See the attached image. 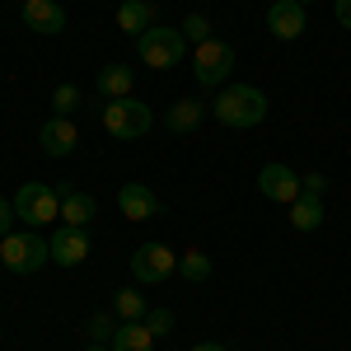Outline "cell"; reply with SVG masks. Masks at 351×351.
<instances>
[{
	"label": "cell",
	"instance_id": "obj_1",
	"mask_svg": "<svg viewBox=\"0 0 351 351\" xmlns=\"http://www.w3.org/2000/svg\"><path fill=\"white\" fill-rule=\"evenodd\" d=\"M211 117L225 127H258L267 117V94L253 84H230L211 99Z\"/></svg>",
	"mask_w": 351,
	"mask_h": 351
},
{
	"label": "cell",
	"instance_id": "obj_2",
	"mask_svg": "<svg viewBox=\"0 0 351 351\" xmlns=\"http://www.w3.org/2000/svg\"><path fill=\"white\" fill-rule=\"evenodd\" d=\"M150 127H155L150 104H136L132 94H127V99H108V104H104V132H108L112 141H141Z\"/></svg>",
	"mask_w": 351,
	"mask_h": 351
},
{
	"label": "cell",
	"instance_id": "obj_3",
	"mask_svg": "<svg viewBox=\"0 0 351 351\" xmlns=\"http://www.w3.org/2000/svg\"><path fill=\"white\" fill-rule=\"evenodd\" d=\"M188 52V38H183V28H145L141 38H136V56L145 61V66H155V71H169V66H178Z\"/></svg>",
	"mask_w": 351,
	"mask_h": 351
},
{
	"label": "cell",
	"instance_id": "obj_4",
	"mask_svg": "<svg viewBox=\"0 0 351 351\" xmlns=\"http://www.w3.org/2000/svg\"><path fill=\"white\" fill-rule=\"evenodd\" d=\"M0 263L10 271H38V267H47L52 263V243L43 239V234H5L0 239Z\"/></svg>",
	"mask_w": 351,
	"mask_h": 351
},
{
	"label": "cell",
	"instance_id": "obj_5",
	"mask_svg": "<svg viewBox=\"0 0 351 351\" xmlns=\"http://www.w3.org/2000/svg\"><path fill=\"white\" fill-rule=\"evenodd\" d=\"M230 71H234V47H230V43H220V38L197 43V52H192V75H197L202 89L225 84V80H230Z\"/></svg>",
	"mask_w": 351,
	"mask_h": 351
},
{
	"label": "cell",
	"instance_id": "obj_6",
	"mask_svg": "<svg viewBox=\"0 0 351 351\" xmlns=\"http://www.w3.org/2000/svg\"><path fill=\"white\" fill-rule=\"evenodd\" d=\"M14 211L28 225H52V216H61V192L47 183H24L14 192Z\"/></svg>",
	"mask_w": 351,
	"mask_h": 351
},
{
	"label": "cell",
	"instance_id": "obj_7",
	"mask_svg": "<svg viewBox=\"0 0 351 351\" xmlns=\"http://www.w3.org/2000/svg\"><path fill=\"white\" fill-rule=\"evenodd\" d=\"M178 271V253L173 248H164V243H141L132 253V276L141 286H160Z\"/></svg>",
	"mask_w": 351,
	"mask_h": 351
},
{
	"label": "cell",
	"instance_id": "obj_8",
	"mask_svg": "<svg viewBox=\"0 0 351 351\" xmlns=\"http://www.w3.org/2000/svg\"><path fill=\"white\" fill-rule=\"evenodd\" d=\"M258 188H263V197H267V202H281V206H291L300 192H304V183H300L295 169H286V164H267V169L258 173Z\"/></svg>",
	"mask_w": 351,
	"mask_h": 351
},
{
	"label": "cell",
	"instance_id": "obj_9",
	"mask_svg": "<svg viewBox=\"0 0 351 351\" xmlns=\"http://www.w3.org/2000/svg\"><path fill=\"white\" fill-rule=\"evenodd\" d=\"M19 19H24V28H28V33H43V38H56V33L66 28V10H61L56 0H24Z\"/></svg>",
	"mask_w": 351,
	"mask_h": 351
},
{
	"label": "cell",
	"instance_id": "obj_10",
	"mask_svg": "<svg viewBox=\"0 0 351 351\" xmlns=\"http://www.w3.org/2000/svg\"><path fill=\"white\" fill-rule=\"evenodd\" d=\"M47 243H52L56 267H80L84 258H89V239H84V230H75V225H61Z\"/></svg>",
	"mask_w": 351,
	"mask_h": 351
},
{
	"label": "cell",
	"instance_id": "obj_11",
	"mask_svg": "<svg viewBox=\"0 0 351 351\" xmlns=\"http://www.w3.org/2000/svg\"><path fill=\"white\" fill-rule=\"evenodd\" d=\"M304 5H295V0H276L267 10V28H271V38H281V43H295L300 33H304Z\"/></svg>",
	"mask_w": 351,
	"mask_h": 351
},
{
	"label": "cell",
	"instance_id": "obj_12",
	"mask_svg": "<svg viewBox=\"0 0 351 351\" xmlns=\"http://www.w3.org/2000/svg\"><path fill=\"white\" fill-rule=\"evenodd\" d=\"M38 141H43V150H47L52 160H66V155L75 150L80 132H75V122H71V117H47V122H43V132H38Z\"/></svg>",
	"mask_w": 351,
	"mask_h": 351
},
{
	"label": "cell",
	"instance_id": "obj_13",
	"mask_svg": "<svg viewBox=\"0 0 351 351\" xmlns=\"http://www.w3.org/2000/svg\"><path fill=\"white\" fill-rule=\"evenodd\" d=\"M117 206H122L127 220H155L160 216V197L145 188V183H127V188L117 192Z\"/></svg>",
	"mask_w": 351,
	"mask_h": 351
},
{
	"label": "cell",
	"instance_id": "obj_14",
	"mask_svg": "<svg viewBox=\"0 0 351 351\" xmlns=\"http://www.w3.org/2000/svg\"><path fill=\"white\" fill-rule=\"evenodd\" d=\"M56 192H61V220H66V225L84 230L89 220L99 216V206H94V197H89V192L71 188V183H66V188H56Z\"/></svg>",
	"mask_w": 351,
	"mask_h": 351
},
{
	"label": "cell",
	"instance_id": "obj_15",
	"mask_svg": "<svg viewBox=\"0 0 351 351\" xmlns=\"http://www.w3.org/2000/svg\"><path fill=\"white\" fill-rule=\"evenodd\" d=\"M155 19H160V10L150 0H122L117 5V28L132 33V38H141L145 28H155Z\"/></svg>",
	"mask_w": 351,
	"mask_h": 351
},
{
	"label": "cell",
	"instance_id": "obj_16",
	"mask_svg": "<svg viewBox=\"0 0 351 351\" xmlns=\"http://www.w3.org/2000/svg\"><path fill=\"white\" fill-rule=\"evenodd\" d=\"M132 84H136L132 66H122V61H108V66L99 71V80H94V89H99L104 99H127V94H132Z\"/></svg>",
	"mask_w": 351,
	"mask_h": 351
},
{
	"label": "cell",
	"instance_id": "obj_17",
	"mask_svg": "<svg viewBox=\"0 0 351 351\" xmlns=\"http://www.w3.org/2000/svg\"><path fill=\"white\" fill-rule=\"evenodd\" d=\"M202 99H178V104H173V108L164 112V127H169V132H178V136H188V132H197V127H202Z\"/></svg>",
	"mask_w": 351,
	"mask_h": 351
},
{
	"label": "cell",
	"instance_id": "obj_18",
	"mask_svg": "<svg viewBox=\"0 0 351 351\" xmlns=\"http://www.w3.org/2000/svg\"><path fill=\"white\" fill-rule=\"evenodd\" d=\"M291 225L304 230V234H309V230H319V225H324V202H319L314 192H300L295 202H291Z\"/></svg>",
	"mask_w": 351,
	"mask_h": 351
},
{
	"label": "cell",
	"instance_id": "obj_19",
	"mask_svg": "<svg viewBox=\"0 0 351 351\" xmlns=\"http://www.w3.org/2000/svg\"><path fill=\"white\" fill-rule=\"evenodd\" d=\"M112 351H155V332L145 324H117V332H112Z\"/></svg>",
	"mask_w": 351,
	"mask_h": 351
},
{
	"label": "cell",
	"instance_id": "obj_20",
	"mask_svg": "<svg viewBox=\"0 0 351 351\" xmlns=\"http://www.w3.org/2000/svg\"><path fill=\"white\" fill-rule=\"evenodd\" d=\"M178 276H183L188 286H202V281L211 276V258H206L202 248H192V253H183V258H178Z\"/></svg>",
	"mask_w": 351,
	"mask_h": 351
},
{
	"label": "cell",
	"instance_id": "obj_21",
	"mask_svg": "<svg viewBox=\"0 0 351 351\" xmlns=\"http://www.w3.org/2000/svg\"><path fill=\"white\" fill-rule=\"evenodd\" d=\"M112 314L122 319V324H141L150 309H145V300H141V291H117V300H112Z\"/></svg>",
	"mask_w": 351,
	"mask_h": 351
},
{
	"label": "cell",
	"instance_id": "obj_22",
	"mask_svg": "<svg viewBox=\"0 0 351 351\" xmlns=\"http://www.w3.org/2000/svg\"><path fill=\"white\" fill-rule=\"evenodd\" d=\"M80 84H56V94H52V108H56V117H71V112L80 108Z\"/></svg>",
	"mask_w": 351,
	"mask_h": 351
},
{
	"label": "cell",
	"instance_id": "obj_23",
	"mask_svg": "<svg viewBox=\"0 0 351 351\" xmlns=\"http://www.w3.org/2000/svg\"><path fill=\"white\" fill-rule=\"evenodd\" d=\"M117 324H122L117 314H94V319H89V342L108 347V342H112V332H117Z\"/></svg>",
	"mask_w": 351,
	"mask_h": 351
},
{
	"label": "cell",
	"instance_id": "obj_24",
	"mask_svg": "<svg viewBox=\"0 0 351 351\" xmlns=\"http://www.w3.org/2000/svg\"><path fill=\"white\" fill-rule=\"evenodd\" d=\"M178 28H183L188 43H206V38H211V19H206V14H188Z\"/></svg>",
	"mask_w": 351,
	"mask_h": 351
},
{
	"label": "cell",
	"instance_id": "obj_25",
	"mask_svg": "<svg viewBox=\"0 0 351 351\" xmlns=\"http://www.w3.org/2000/svg\"><path fill=\"white\" fill-rule=\"evenodd\" d=\"M141 324L150 328L155 337H164V332H173V314H169V309H150V314H145Z\"/></svg>",
	"mask_w": 351,
	"mask_h": 351
},
{
	"label": "cell",
	"instance_id": "obj_26",
	"mask_svg": "<svg viewBox=\"0 0 351 351\" xmlns=\"http://www.w3.org/2000/svg\"><path fill=\"white\" fill-rule=\"evenodd\" d=\"M14 216H19V211H14V202H5V197H0V239H5V234H14Z\"/></svg>",
	"mask_w": 351,
	"mask_h": 351
},
{
	"label": "cell",
	"instance_id": "obj_27",
	"mask_svg": "<svg viewBox=\"0 0 351 351\" xmlns=\"http://www.w3.org/2000/svg\"><path fill=\"white\" fill-rule=\"evenodd\" d=\"M300 183H304V192H314V197H319V192L328 188V178H324V173H304Z\"/></svg>",
	"mask_w": 351,
	"mask_h": 351
},
{
	"label": "cell",
	"instance_id": "obj_28",
	"mask_svg": "<svg viewBox=\"0 0 351 351\" xmlns=\"http://www.w3.org/2000/svg\"><path fill=\"white\" fill-rule=\"evenodd\" d=\"M332 14H337L342 28H351V0H332Z\"/></svg>",
	"mask_w": 351,
	"mask_h": 351
},
{
	"label": "cell",
	"instance_id": "obj_29",
	"mask_svg": "<svg viewBox=\"0 0 351 351\" xmlns=\"http://www.w3.org/2000/svg\"><path fill=\"white\" fill-rule=\"evenodd\" d=\"M192 351H225L220 342H202V347H192Z\"/></svg>",
	"mask_w": 351,
	"mask_h": 351
},
{
	"label": "cell",
	"instance_id": "obj_30",
	"mask_svg": "<svg viewBox=\"0 0 351 351\" xmlns=\"http://www.w3.org/2000/svg\"><path fill=\"white\" fill-rule=\"evenodd\" d=\"M84 351H112V347H99V342H89V347H84Z\"/></svg>",
	"mask_w": 351,
	"mask_h": 351
},
{
	"label": "cell",
	"instance_id": "obj_31",
	"mask_svg": "<svg viewBox=\"0 0 351 351\" xmlns=\"http://www.w3.org/2000/svg\"><path fill=\"white\" fill-rule=\"evenodd\" d=\"M295 5H314V0H295Z\"/></svg>",
	"mask_w": 351,
	"mask_h": 351
},
{
	"label": "cell",
	"instance_id": "obj_32",
	"mask_svg": "<svg viewBox=\"0 0 351 351\" xmlns=\"http://www.w3.org/2000/svg\"><path fill=\"white\" fill-rule=\"evenodd\" d=\"M0 267H5V263H0Z\"/></svg>",
	"mask_w": 351,
	"mask_h": 351
}]
</instances>
